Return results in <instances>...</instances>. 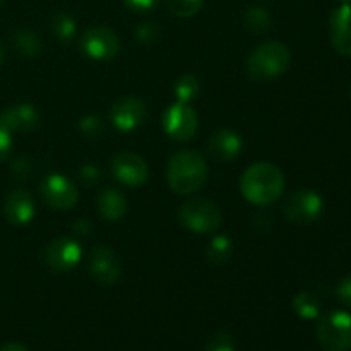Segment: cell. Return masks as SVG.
<instances>
[{"mask_svg": "<svg viewBox=\"0 0 351 351\" xmlns=\"http://www.w3.org/2000/svg\"><path fill=\"white\" fill-rule=\"evenodd\" d=\"M240 192L247 202L259 208L274 204L285 192L283 171L267 161L250 165L240 178Z\"/></svg>", "mask_w": 351, "mask_h": 351, "instance_id": "cell-1", "label": "cell"}, {"mask_svg": "<svg viewBox=\"0 0 351 351\" xmlns=\"http://www.w3.org/2000/svg\"><path fill=\"white\" fill-rule=\"evenodd\" d=\"M208 173V163L201 153L194 149H182L171 154L168 161L167 180L175 194L191 195L206 184Z\"/></svg>", "mask_w": 351, "mask_h": 351, "instance_id": "cell-2", "label": "cell"}, {"mask_svg": "<svg viewBox=\"0 0 351 351\" xmlns=\"http://www.w3.org/2000/svg\"><path fill=\"white\" fill-rule=\"evenodd\" d=\"M291 62L290 50L280 41H264L257 45L245 60V72L252 81L269 82L281 77Z\"/></svg>", "mask_w": 351, "mask_h": 351, "instance_id": "cell-3", "label": "cell"}, {"mask_svg": "<svg viewBox=\"0 0 351 351\" xmlns=\"http://www.w3.org/2000/svg\"><path fill=\"white\" fill-rule=\"evenodd\" d=\"M177 216L184 228L197 235L215 233L223 223L221 209L209 199H189L182 202Z\"/></svg>", "mask_w": 351, "mask_h": 351, "instance_id": "cell-4", "label": "cell"}, {"mask_svg": "<svg viewBox=\"0 0 351 351\" xmlns=\"http://www.w3.org/2000/svg\"><path fill=\"white\" fill-rule=\"evenodd\" d=\"M317 339L326 351L351 350V314L329 311L319 321Z\"/></svg>", "mask_w": 351, "mask_h": 351, "instance_id": "cell-5", "label": "cell"}, {"mask_svg": "<svg viewBox=\"0 0 351 351\" xmlns=\"http://www.w3.org/2000/svg\"><path fill=\"white\" fill-rule=\"evenodd\" d=\"M161 127L168 139L175 141V143H187L197 132V113L187 103L175 101L163 112Z\"/></svg>", "mask_w": 351, "mask_h": 351, "instance_id": "cell-6", "label": "cell"}, {"mask_svg": "<svg viewBox=\"0 0 351 351\" xmlns=\"http://www.w3.org/2000/svg\"><path fill=\"white\" fill-rule=\"evenodd\" d=\"M79 48L88 58L96 62H108L120 53V38L106 26H91L79 38Z\"/></svg>", "mask_w": 351, "mask_h": 351, "instance_id": "cell-7", "label": "cell"}, {"mask_svg": "<svg viewBox=\"0 0 351 351\" xmlns=\"http://www.w3.org/2000/svg\"><path fill=\"white\" fill-rule=\"evenodd\" d=\"M283 213L290 221L298 225H311L317 221L324 213V199L311 189H298L285 199Z\"/></svg>", "mask_w": 351, "mask_h": 351, "instance_id": "cell-8", "label": "cell"}, {"mask_svg": "<svg viewBox=\"0 0 351 351\" xmlns=\"http://www.w3.org/2000/svg\"><path fill=\"white\" fill-rule=\"evenodd\" d=\"M40 195L47 206L57 211H69L79 201V191L74 182L60 173H51L41 180Z\"/></svg>", "mask_w": 351, "mask_h": 351, "instance_id": "cell-9", "label": "cell"}, {"mask_svg": "<svg viewBox=\"0 0 351 351\" xmlns=\"http://www.w3.org/2000/svg\"><path fill=\"white\" fill-rule=\"evenodd\" d=\"M88 269L99 287H115L122 278V264L110 247L98 245L89 252Z\"/></svg>", "mask_w": 351, "mask_h": 351, "instance_id": "cell-10", "label": "cell"}, {"mask_svg": "<svg viewBox=\"0 0 351 351\" xmlns=\"http://www.w3.org/2000/svg\"><path fill=\"white\" fill-rule=\"evenodd\" d=\"M110 170L117 182L132 189L146 184L147 177H149V167L144 158L136 153H130V151H123V153L113 156Z\"/></svg>", "mask_w": 351, "mask_h": 351, "instance_id": "cell-11", "label": "cell"}, {"mask_svg": "<svg viewBox=\"0 0 351 351\" xmlns=\"http://www.w3.org/2000/svg\"><path fill=\"white\" fill-rule=\"evenodd\" d=\"M82 259V247L77 240L62 237L47 245L43 254V261L48 269L53 273H69L74 269Z\"/></svg>", "mask_w": 351, "mask_h": 351, "instance_id": "cell-12", "label": "cell"}, {"mask_svg": "<svg viewBox=\"0 0 351 351\" xmlns=\"http://www.w3.org/2000/svg\"><path fill=\"white\" fill-rule=\"evenodd\" d=\"M147 117V108L143 99L136 96H122L115 99L110 108V122L120 132L127 134L139 129Z\"/></svg>", "mask_w": 351, "mask_h": 351, "instance_id": "cell-13", "label": "cell"}, {"mask_svg": "<svg viewBox=\"0 0 351 351\" xmlns=\"http://www.w3.org/2000/svg\"><path fill=\"white\" fill-rule=\"evenodd\" d=\"M41 115L31 103H16L0 112V123L10 134H26L40 125Z\"/></svg>", "mask_w": 351, "mask_h": 351, "instance_id": "cell-14", "label": "cell"}, {"mask_svg": "<svg viewBox=\"0 0 351 351\" xmlns=\"http://www.w3.org/2000/svg\"><path fill=\"white\" fill-rule=\"evenodd\" d=\"M36 204L33 195L24 189H14L3 199V216L14 226H24L33 221Z\"/></svg>", "mask_w": 351, "mask_h": 351, "instance_id": "cell-15", "label": "cell"}, {"mask_svg": "<svg viewBox=\"0 0 351 351\" xmlns=\"http://www.w3.org/2000/svg\"><path fill=\"white\" fill-rule=\"evenodd\" d=\"M329 38L339 55L351 57V5H339L329 16Z\"/></svg>", "mask_w": 351, "mask_h": 351, "instance_id": "cell-16", "label": "cell"}, {"mask_svg": "<svg viewBox=\"0 0 351 351\" xmlns=\"http://www.w3.org/2000/svg\"><path fill=\"white\" fill-rule=\"evenodd\" d=\"M243 139L240 134L233 129H221L211 136L208 143V151L215 160L232 161L242 153Z\"/></svg>", "mask_w": 351, "mask_h": 351, "instance_id": "cell-17", "label": "cell"}, {"mask_svg": "<svg viewBox=\"0 0 351 351\" xmlns=\"http://www.w3.org/2000/svg\"><path fill=\"white\" fill-rule=\"evenodd\" d=\"M96 208L99 216L106 221H119L127 215V199L119 189L106 187L96 197Z\"/></svg>", "mask_w": 351, "mask_h": 351, "instance_id": "cell-18", "label": "cell"}, {"mask_svg": "<svg viewBox=\"0 0 351 351\" xmlns=\"http://www.w3.org/2000/svg\"><path fill=\"white\" fill-rule=\"evenodd\" d=\"M10 41H12V47L21 57L26 58H34L40 55L41 51V40L38 38L36 33H33L31 29H16L10 34Z\"/></svg>", "mask_w": 351, "mask_h": 351, "instance_id": "cell-19", "label": "cell"}, {"mask_svg": "<svg viewBox=\"0 0 351 351\" xmlns=\"http://www.w3.org/2000/svg\"><path fill=\"white\" fill-rule=\"evenodd\" d=\"M293 311L298 317L312 321L321 315V300L312 291H300L293 298Z\"/></svg>", "mask_w": 351, "mask_h": 351, "instance_id": "cell-20", "label": "cell"}, {"mask_svg": "<svg viewBox=\"0 0 351 351\" xmlns=\"http://www.w3.org/2000/svg\"><path fill=\"white\" fill-rule=\"evenodd\" d=\"M243 24L252 33L264 34L273 26V17H271L269 10L264 9V7H249L243 12Z\"/></svg>", "mask_w": 351, "mask_h": 351, "instance_id": "cell-21", "label": "cell"}, {"mask_svg": "<svg viewBox=\"0 0 351 351\" xmlns=\"http://www.w3.org/2000/svg\"><path fill=\"white\" fill-rule=\"evenodd\" d=\"M233 254V245L232 239H228L226 235H216L211 242L206 247V257L211 264L216 266H221L230 261Z\"/></svg>", "mask_w": 351, "mask_h": 351, "instance_id": "cell-22", "label": "cell"}, {"mask_svg": "<svg viewBox=\"0 0 351 351\" xmlns=\"http://www.w3.org/2000/svg\"><path fill=\"white\" fill-rule=\"evenodd\" d=\"M199 93H201V84H199V79L195 75L184 74L175 81L173 95L177 98V101L191 105L197 98Z\"/></svg>", "mask_w": 351, "mask_h": 351, "instance_id": "cell-23", "label": "cell"}, {"mask_svg": "<svg viewBox=\"0 0 351 351\" xmlns=\"http://www.w3.org/2000/svg\"><path fill=\"white\" fill-rule=\"evenodd\" d=\"M51 31L57 36L58 41L62 43H71L74 40L75 33H77V24H75V19L67 12H58L51 17L50 23Z\"/></svg>", "mask_w": 351, "mask_h": 351, "instance_id": "cell-24", "label": "cell"}, {"mask_svg": "<svg viewBox=\"0 0 351 351\" xmlns=\"http://www.w3.org/2000/svg\"><path fill=\"white\" fill-rule=\"evenodd\" d=\"M167 5L173 16L187 19V17H194L195 14L201 12L204 0H167Z\"/></svg>", "mask_w": 351, "mask_h": 351, "instance_id": "cell-25", "label": "cell"}, {"mask_svg": "<svg viewBox=\"0 0 351 351\" xmlns=\"http://www.w3.org/2000/svg\"><path fill=\"white\" fill-rule=\"evenodd\" d=\"M206 351H237L235 339L230 332L218 331L206 343Z\"/></svg>", "mask_w": 351, "mask_h": 351, "instance_id": "cell-26", "label": "cell"}, {"mask_svg": "<svg viewBox=\"0 0 351 351\" xmlns=\"http://www.w3.org/2000/svg\"><path fill=\"white\" fill-rule=\"evenodd\" d=\"M161 29L154 21H146V23H141L136 29V38L139 43L143 45H153L158 41Z\"/></svg>", "mask_w": 351, "mask_h": 351, "instance_id": "cell-27", "label": "cell"}, {"mask_svg": "<svg viewBox=\"0 0 351 351\" xmlns=\"http://www.w3.org/2000/svg\"><path fill=\"white\" fill-rule=\"evenodd\" d=\"M79 129H81L82 134L88 137L98 136L103 130V119L98 115H86L84 119L79 122Z\"/></svg>", "mask_w": 351, "mask_h": 351, "instance_id": "cell-28", "label": "cell"}, {"mask_svg": "<svg viewBox=\"0 0 351 351\" xmlns=\"http://www.w3.org/2000/svg\"><path fill=\"white\" fill-rule=\"evenodd\" d=\"M12 146H14L12 134H10L9 130L0 123V163L5 161L7 158L10 156V153H12Z\"/></svg>", "mask_w": 351, "mask_h": 351, "instance_id": "cell-29", "label": "cell"}, {"mask_svg": "<svg viewBox=\"0 0 351 351\" xmlns=\"http://www.w3.org/2000/svg\"><path fill=\"white\" fill-rule=\"evenodd\" d=\"M336 295H338L339 302H341L343 305L351 308V274H348V276H345L339 281L338 288H336Z\"/></svg>", "mask_w": 351, "mask_h": 351, "instance_id": "cell-30", "label": "cell"}, {"mask_svg": "<svg viewBox=\"0 0 351 351\" xmlns=\"http://www.w3.org/2000/svg\"><path fill=\"white\" fill-rule=\"evenodd\" d=\"M129 9L136 10V12H151L160 5V0H123Z\"/></svg>", "mask_w": 351, "mask_h": 351, "instance_id": "cell-31", "label": "cell"}, {"mask_svg": "<svg viewBox=\"0 0 351 351\" xmlns=\"http://www.w3.org/2000/svg\"><path fill=\"white\" fill-rule=\"evenodd\" d=\"M12 173L17 178H27L31 173V165L27 161V158H19V160L14 161L12 165Z\"/></svg>", "mask_w": 351, "mask_h": 351, "instance_id": "cell-32", "label": "cell"}, {"mask_svg": "<svg viewBox=\"0 0 351 351\" xmlns=\"http://www.w3.org/2000/svg\"><path fill=\"white\" fill-rule=\"evenodd\" d=\"M99 175L101 173H99L98 168L93 167V165H86L81 170V180L84 182L86 185H93L99 180Z\"/></svg>", "mask_w": 351, "mask_h": 351, "instance_id": "cell-33", "label": "cell"}, {"mask_svg": "<svg viewBox=\"0 0 351 351\" xmlns=\"http://www.w3.org/2000/svg\"><path fill=\"white\" fill-rule=\"evenodd\" d=\"M72 230H74L75 235H88L89 221H86V219H79V221L74 223Z\"/></svg>", "mask_w": 351, "mask_h": 351, "instance_id": "cell-34", "label": "cell"}, {"mask_svg": "<svg viewBox=\"0 0 351 351\" xmlns=\"http://www.w3.org/2000/svg\"><path fill=\"white\" fill-rule=\"evenodd\" d=\"M0 351H29L21 343H7V345L0 346Z\"/></svg>", "mask_w": 351, "mask_h": 351, "instance_id": "cell-35", "label": "cell"}, {"mask_svg": "<svg viewBox=\"0 0 351 351\" xmlns=\"http://www.w3.org/2000/svg\"><path fill=\"white\" fill-rule=\"evenodd\" d=\"M3 60H5V50H3L2 43H0V65L3 64Z\"/></svg>", "mask_w": 351, "mask_h": 351, "instance_id": "cell-36", "label": "cell"}, {"mask_svg": "<svg viewBox=\"0 0 351 351\" xmlns=\"http://www.w3.org/2000/svg\"><path fill=\"white\" fill-rule=\"evenodd\" d=\"M339 3H341V5H351V0H338Z\"/></svg>", "mask_w": 351, "mask_h": 351, "instance_id": "cell-37", "label": "cell"}, {"mask_svg": "<svg viewBox=\"0 0 351 351\" xmlns=\"http://www.w3.org/2000/svg\"><path fill=\"white\" fill-rule=\"evenodd\" d=\"M2 3H3V0H0V5H2Z\"/></svg>", "mask_w": 351, "mask_h": 351, "instance_id": "cell-38", "label": "cell"}, {"mask_svg": "<svg viewBox=\"0 0 351 351\" xmlns=\"http://www.w3.org/2000/svg\"><path fill=\"white\" fill-rule=\"evenodd\" d=\"M350 96H351V86H350Z\"/></svg>", "mask_w": 351, "mask_h": 351, "instance_id": "cell-39", "label": "cell"}]
</instances>
